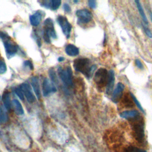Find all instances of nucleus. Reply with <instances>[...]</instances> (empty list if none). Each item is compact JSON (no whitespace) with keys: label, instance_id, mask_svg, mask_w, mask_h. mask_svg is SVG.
<instances>
[{"label":"nucleus","instance_id":"10","mask_svg":"<svg viewBox=\"0 0 152 152\" xmlns=\"http://www.w3.org/2000/svg\"><path fill=\"white\" fill-rule=\"evenodd\" d=\"M124 88H125V86L122 83H118L117 84L116 87L113 92L112 97V100L114 103H118V101L120 100L122 96V93L124 90Z\"/></svg>","mask_w":152,"mask_h":152},{"label":"nucleus","instance_id":"2","mask_svg":"<svg viewBox=\"0 0 152 152\" xmlns=\"http://www.w3.org/2000/svg\"><path fill=\"white\" fill-rule=\"evenodd\" d=\"M50 37L53 39L56 38V34L53 22L50 18L46 19L44 21L43 29V39L45 41L48 43L50 42Z\"/></svg>","mask_w":152,"mask_h":152},{"label":"nucleus","instance_id":"21","mask_svg":"<svg viewBox=\"0 0 152 152\" xmlns=\"http://www.w3.org/2000/svg\"><path fill=\"white\" fill-rule=\"evenodd\" d=\"M8 119V117L6 112L0 107V122L5 123Z\"/></svg>","mask_w":152,"mask_h":152},{"label":"nucleus","instance_id":"12","mask_svg":"<svg viewBox=\"0 0 152 152\" xmlns=\"http://www.w3.org/2000/svg\"><path fill=\"white\" fill-rule=\"evenodd\" d=\"M134 129L135 138L138 141H141L144 139V136L143 126L141 125V124H136L134 127Z\"/></svg>","mask_w":152,"mask_h":152},{"label":"nucleus","instance_id":"23","mask_svg":"<svg viewBox=\"0 0 152 152\" xmlns=\"http://www.w3.org/2000/svg\"><path fill=\"white\" fill-rule=\"evenodd\" d=\"M130 95H131V96L132 97V100H133V101L134 102V103H135V104H136V106L138 107V108L142 112V113H144V109H143V108H142V106L141 105V104H140V103L139 102V101L137 100V99L136 98V97L132 94V93H130Z\"/></svg>","mask_w":152,"mask_h":152},{"label":"nucleus","instance_id":"24","mask_svg":"<svg viewBox=\"0 0 152 152\" xmlns=\"http://www.w3.org/2000/svg\"><path fill=\"white\" fill-rule=\"evenodd\" d=\"M7 71V65L4 61L0 58V74L5 73Z\"/></svg>","mask_w":152,"mask_h":152},{"label":"nucleus","instance_id":"11","mask_svg":"<svg viewBox=\"0 0 152 152\" xmlns=\"http://www.w3.org/2000/svg\"><path fill=\"white\" fill-rule=\"evenodd\" d=\"M109 73V78H108V82L107 84L106 87V93L107 94H110L114 86L115 83V72L113 70H110L108 72Z\"/></svg>","mask_w":152,"mask_h":152},{"label":"nucleus","instance_id":"34","mask_svg":"<svg viewBox=\"0 0 152 152\" xmlns=\"http://www.w3.org/2000/svg\"><path fill=\"white\" fill-rule=\"evenodd\" d=\"M74 2H78V1H74Z\"/></svg>","mask_w":152,"mask_h":152},{"label":"nucleus","instance_id":"15","mask_svg":"<svg viewBox=\"0 0 152 152\" xmlns=\"http://www.w3.org/2000/svg\"><path fill=\"white\" fill-rule=\"evenodd\" d=\"M31 84L37 97L39 99L40 98V90L39 80L36 77H32L31 80Z\"/></svg>","mask_w":152,"mask_h":152},{"label":"nucleus","instance_id":"19","mask_svg":"<svg viewBox=\"0 0 152 152\" xmlns=\"http://www.w3.org/2000/svg\"><path fill=\"white\" fill-rule=\"evenodd\" d=\"M2 99H3V102H4V106L5 107V108L7 110H10L11 108L12 104H11V102L10 100V94L8 91H5L4 93Z\"/></svg>","mask_w":152,"mask_h":152},{"label":"nucleus","instance_id":"14","mask_svg":"<svg viewBox=\"0 0 152 152\" xmlns=\"http://www.w3.org/2000/svg\"><path fill=\"white\" fill-rule=\"evenodd\" d=\"M65 52L68 56H75L79 54V49L75 45L69 44L65 48Z\"/></svg>","mask_w":152,"mask_h":152},{"label":"nucleus","instance_id":"26","mask_svg":"<svg viewBox=\"0 0 152 152\" xmlns=\"http://www.w3.org/2000/svg\"><path fill=\"white\" fill-rule=\"evenodd\" d=\"M15 92L16 94L18 96V97L22 100H24V94L23 93L22 90L21 89L20 87H17L15 89Z\"/></svg>","mask_w":152,"mask_h":152},{"label":"nucleus","instance_id":"7","mask_svg":"<svg viewBox=\"0 0 152 152\" xmlns=\"http://www.w3.org/2000/svg\"><path fill=\"white\" fill-rule=\"evenodd\" d=\"M76 15L79 22L82 23H88L92 20V14L87 9L78 10L76 11Z\"/></svg>","mask_w":152,"mask_h":152},{"label":"nucleus","instance_id":"22","mask_svg":"<svg viewBox=\"0 0 152 152\" xmlns=\"http://www.w3.org/2000/svg\"><path fill=\"white\" fill-rule=\"evenodd\" d=\"M125 152H146L145 150L135 147L130 146L125 149Z\"/></svg>","mask_w":152,"mask_h":152},{"label":"nucleus","instance_id":"33","mask_svg":"<svg viewBox=\"0 0 152 152\" xmlns=\"http://www.w3.org/2000/svg\"><path fill=\"white\" fill-rule=\"evenodd\" d=\"M150 18H151V20L152 21V13H150Z\"/></svg>","mask_w":152,"mask_h":152},{"label":"nucleus","instance_id":"18","mask_svg":"<svg viewBox=\"0 0 152 152\" xmlns=\"http://www.w3.org/2000/svg\"><path fill=\"white\" fill-rule=\"evenodd\" d=\"M135 2L137 5V8H138V12L140 14V15L141 16L142 20H143V21L145 24H148V20H147V18L145 14V12L144 11V10H143V8L140 3V2L139 1H135Z\"/></svg>","mask_w":152,"mask_h":152},{"label":"nucleus","instance_id":"32","mask_svg":"<svg viewBox=\"0 0 152 152\" xmlns=\"http://www.w3.org/2000/svg\"><path fill=\"white\" fill-rule=\"evenodd\" d=\"M64 60V58H63V57H59L58 58V61L59 62H62V61H63Z\"/></svg>","mask_w":152,"mask_h":152},{"label":"nucleus","instance_id":"28","mask_svg":"<svg viewBox=\"0 0 152 152\" xmlns=\"http://www.w3.org/2000/svg\"><path fill=\"white\" fill-rule=\"evenodd\" d=\"M88 6L92 8V9H94L96 8V6H97V4H96V1H94V0H89L88 1Z\"/></svg>","mask_w":152,"mask_h":152},{"label":"nucleus","instance_id":"13","mask_svg":"<svg viewBox=\"0 0 152 152\" xmlns=\"http://www.w3.org/2000/svg\"><path fill=\"white\" fill-rule=\"evenodd\" d=\"M42 17V15L41 13V11H39L36 12L34 14L30 16V21L31 24V25L34 26H38L41 21Z\"/></svg>","mask_w":152,"mask_h":152},{"label":"nucleus","instance_id":"9","mask_svg":"<svg viewBox=\"0 0 152 152\" xmlns=\"http://www.w3.org/2000/svg\"><path fill=\"white\" fill-rule=\"evenodd\" d=\"M20 88L22 90L23 94H24V96H26V97L28 102L33 103L35 102V100H36L35 97L33 95V93L31 92L30 86L27 84H26V83L22 84L20 86Z\"/></svg>","mask_w":152,"mask_h":152},{"label":"nucleus","instance_id":"25","mask_svg":"<svg viewBox=\"0 0 152 152\" xmlns=\"http://www.w3.org/2000/svg\"><path fill=\"white\" fill-rule=\"evenodd\" d=\"M49 75H50V78H51L52 81H53V82H54V83H57V82H58L57 77H56V73H55V71L53 70V69H52V68L50 69L49 72Z\"/></svg>","mask_w":152,"mask_h":152},{"label":"nucleus","instance_id":"16","mask_svg":"<svg viewBox=\"0 0 152 152\" xmlns=\"http://www.w3.org/2000/svg\"><path fill=\"white\" fill-rule=\"evenodd\" d=\"M139 115V113L137 110H125L121 113L120 116L124 119H129L133 118L134 117H137Z\"/></svg>","mask_w":152,"mask_h":152},{"label":"nucleus","instance_id":"1","mask_svg":"<svg viewBox=\"0 0 152 152\" xmlns=\"http://www.w3.org/2000/svg\"><path fill=\"white\" fill-rule=\"evenodd\" d=\"M73 66L77 71L87 77H91L96 69V65L91 66L90 60L86 58L76 59L73 62Z\"/></svg>","mask_w":152,"mask_h":152},{"label":"nucleus","instance_id":"20","mask_svg":"<svg viewBox=\"0 0 152 152\" xmlns=\"http://www.w3.org/2000/svg\"><path fill=\"white\" fill-rule=\"evenodd\" d=\"M61 4V1L60 0L50 1L49 8L52 9V10H56L59 7Z\"/></svg>","mask_w":152,"mask_h":152},{"label":"nucleus","instance_id":"17","mask_svg":"<svg viewBox=\"0 0 152 152\" xmlns=\"http://www.w3.org/2000/svg\"><path fill=\"white\" fill-rule=\"evenodd\" d=\"M12 104L14 107V110L17 115H21L24 113V110L23 107L18 100L17 99H14L12 101Z\"/></svg>","mask_w":152,"mask_h":152},{"label":"nucleus","instance_id":"27","mask_svg":"<svg viewBox=\"0 0 152 152\" xmlns=\"http://www.w3.org/2000/svg\"><path fill=\"white\" fill-rule=\"evenodd\" d=\"M142 27H143V28H144V30L145 31V33L146 34V35L150 37V38H151L152 37V33L151 32V31L148 29V28H147L146 26L142 25Z\"/></svg>","mask_w":152,"mask_h":152},{"label":"nucleus","instance_id":"30","mask_svg":"<svg viewBox=\"0 0 152 152\" xmlns=\"http://www.w3.org/2000/svg\"><path fill=\"white\" fill-rule=\"evenodd\" d=\"M24 65L29 68L30 69H33V66L31 64V62L29 61H26L24 62Z\"/></svg>","mask_w":152,"mask_h":152},{"label":"nucleus","instance_id":"35","mask_svg":"<svg viewBox=\"0 0 152 152\" xmlns=\"http://www.w3.org/2000/svg\"><path fill=\"white\" fill-rule=\"evenodd\" d=\"M0 98H1V97H0Z\"/></svg>","mask_w":152,"mask_h":152},{"label":"nucleus","instance_id":"6","mask_svg":"<svg viewBox=\"0 0 152 152\" xmlns=\"http://www.w3.org/2000/svg\"><path fill=\"white\" fill-rule=\"evenodd\" d=\"M57 21L59 25L61 26L63 33L65 34L66 37L68 39L70 36V33L72 28L71 24L68 21L67 18L62 15H59L58 17Z\"/></svg>","mask_w":152,"mask_h":152},{"label":"nucleus","instance_id":"3","mask_svg":"<svg viewBox=\"0 0 152 152\" xmlns=\"http://www.w3.org/2000/svg\"><path fill=\"white\" fill-rule=\"evenodd\" d=\"M0 38L2 40L7 54L8 56L14 55L17 52L18 48L15 42H14L10 37L6 33L0 31Z\"/></svg>","mask_w":152,"mask_h":152},{"label":"nucleus","instance_id":"8","mask_svg":"<svg viewBox=\"0 0 152 152\" xmlns=\"http://www.w3.org/2000/svg\"><path fill=\"white\" fill-rule=\"evenodd\" d=\"M42 90L44 96H47L49 94L56 91V88L54 84L48 78H45L43 82Z\"/></svg>","mask_w":152,"mask_h":152},{"label":"nucleus","instance_id":"31","mask_svg":"<svg viewBox=\"0 0 152 152\" xmlns=\"http://www.w3.org/2000/svg\"><path fill=\"white\" fill-rule=\"evenodd\" d=\"M64 9L67 12H69L71 11V7L68 4H64Z\"/></svg>","mask_w":152,"mask_h":152},{"label":"nucleus","instance_id":"5","mask_svg":"<svg viewBox=\"0 0 152 152\" xmlns=\"http://www.w3.org/2000/svg\"><path fill=\"white\" fill-rule=\"evenodd\" d=\"M109 78V73L104 68L99 69L95 73L94 80L96 84L100 87H104L107 85Z\"/></svg>","mask_w":152,"mask_h":152},{"label":"nucleus","instance_id":"4","mask_svg":"<svg viewBox=\"0 0 152 152\" xmlns=\"http://www.w3.org/2000/svg\"><path fill=\"white\" fill-rule=\"evenodd\" d=\"M58 71L59 76L62 82L67 86H72V72L71 68L67 66L65 69H63L59 67Z\"/></svg>","mask_w":152,"mask_h":152},{"label":"nucleus","instance_id":"29","mask_svg":"<svg viewBox=\"0 0 152 152\" xmlns=\"http://www.w3.org/2000/svg\"><path fill=\"white\" fill-rule=\"evenodd\" d=\"M135 64H136L138 68L141 69H142L144 68L143 65H142V62H141V61H140V59H135Z\"/></svg>","mask_w":152,"mask_h":152}]
</instances>
